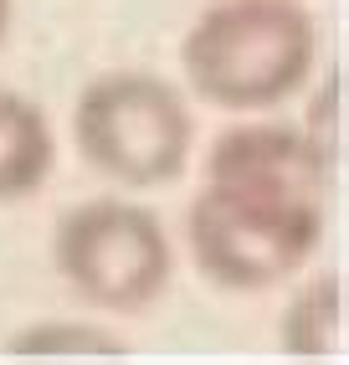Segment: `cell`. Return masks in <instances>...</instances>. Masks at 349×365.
Masks as SVG:
<instances>
[{
  "instance_id": "cell-1",
  "label": "cell",
  "mask_w": 349,
  "mask_h": 365,
  "mask_svg": "<svg viewBox=\"0 0 349 365\" xmlns=\"http://www.w3.org/2000/svg\"><path fill=\"white\" fill-rule=\"evenodd\" d=\"M318 57L313 16L298 0H216L180 41V67L195 98L231 113L288 103Z\"/></svg>"
},
{
  "instance_id": "cell-2",
  "label": "cell",
  "mask_w": 349,
  "mask_h": 365,
  "mask_svg": "<svg viewBox=\"0 0 349 365\" xmlns=\"http://www.w3.org/2000/svg\"><path fill=\"white\" fill-rule=\"evenodd\" d=\"M323 201H293L272 190L206 180L185 211L195 267L226 294H262L288 283L318 252Z\"/></svg>"
},
{
  "instance_id": "cell-3",
  "label": "cell",
  "mask_w": 349,
  "mask_h": 365,
  "mask_svg": "<svg viewBox=\"0 0 349 365\" xmlns=\"http://www.w3.org/2000/svg\"><path fill=\"white\" fill-rule=\"evenodd\" d=\"M72 139L83 160L129 190H155L180 180L195 144L190 103L174 83L144 67L98 72L72 103Z\"/></svg>"
},
{
  "instance_id": "cell-4",
  "label": "cell",
  "mask_w": 349,
  "mask_h": 365,
  "mask_svg": "<svg viewBox=\"0 0 349 365\" xmlns=\"http://www.w3.org/2000/svg\"><path fill=\"white\" fill-rule=\"evenodd\" d=\"M52 257L62 283L88 309H103V314L149 309L174 273V252L160 216L123 196H98L62 211Z\"/></svg>"
},
{
  "instance_id": "cell-5",
  "label": "cell",
  "mask_w": 349,
  "mask_h": 365,
  "mask_svg": "<svg viewBox=\"0 0 349 365\" xmlns=\"http://www.w3.org/2000/svg\"><path fill=\"white\" fill-rule=\"evenodd\" d=\"M329 165L323 150L293 124H262L246 118L216 134L206 150V180L221 185H246V190H272L293 201H323L329 196Z\"/></svg>"
},
{
  "instance_id": "cell-6",
  "label": "cell",
  "mask_w": 349,
  "mask_h": 365,
  "mask_svg": "<svg viewBox=\"0 0 349 365\" xmlns=\"http://www.w3.org/2000/svg\"><path fill=\"white\" fill-rule=\"evenodd\" d=\"M52 165H57V139L46 113L31 98L0 88V206L36 196Z\"/></svg>"
},
{
  "instance_id": "cell-7",
  "label": "cell",
  "mask_w": 349,
  "mask_h": 365,
  "mask_svg": "<svg viewBox=\"0 0 349 365\" xmlns=\"http://www.w3.org/2000/svg\"><path fill=\"white\" fill-rule=\"evenodd\" d=\"M278 345L298 360H339L349 345V299H344V273H313L293 288L283 309Z\"/></svg>"
},
{
  "instance_id": "cell-8",
  "label": "cell",
  "mask_w": 349,
  "mask_h": 365,
  "mask_svg": "<svg viewBox=\"0 0 349 365\" xmlns=\"http://www.w3.org/2000/svg\"><path fill=\"white\" fill-rule=\"evenodd\" d=\"M16 355H123V334H108L78 319H41L11 339Z\"/></svg>"
},
{
  "instance_id": "cell-9",
  "label": "cell",
  "mask_w": 349,
  "mask_h": 365,
  "mask_svg": "<svg viewBox=\"0 0 349 365\" xmlns=\"http://www.w3.org/2000/svg\"><path fill=\"white\" fill-rule=\"evenodd\" d=\"M339 93H344L339 67H329V83H323V93L313 98V113H308V124H303V134L323 150V160H334L344 150V134H339Z\"/></svg>"
},
{
  "instance_id": "cell-10",
  "label": "cell",
  "mask_w": 349,
  "mask_h": 365,
  "mask_svg": "<svg viewBox=\"0 0 349 365\" xmlns=\"http://www.w3.org/2000/svg\"><path fill=\"white\" fill-rule=\"evenodd\" d=\"M6 31H11V0H0V41H6Z\"/></svg>"
}]
</instances>
